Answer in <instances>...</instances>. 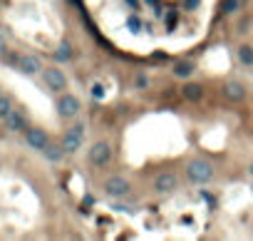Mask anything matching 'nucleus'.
Masks as SVG:
<instances>
[{
	"label": "nucleus",
	"instance_id": "obj_14",
	"mask_svg": "<svg viewBox=\"0 0 253 241\" xmlns=\"http://www.w3.org/2000/svg\"><path fill=\"white\" fill-rule=\"evenodd\" d=\"M70 57H72V45H70V42H60V48L55 50V60L67 62Z\"/></svg>",
	"mask_w": 253,
	"mask_h": 241
},
{
	"label": "nucleus",
	"instance_id": "obj_27",
	"mask_svg": "<svg viewBox=\"0 0 253 241\" xmlns=\"http://www.w3.org/2000/svg\"><path fill=\"white\" fill-rule=\"evenodd\" d=\"M248 172H251V177H253V164H251V167H248Z\"/></svg>",
	"mask_w": 253,
	"mask_h": 241
},
{
	"label": "nucleus",
	"instance_id": "obj_22",
	"mask_svg": "<svg viewBox=\"0 0 253 241\" xmlns=\"http://www.w3.org/2000/svg\"><path fill=\"white\" fill-rule=\"evenodd\" d=\"M149 85V80H146L144 75H137V87H146Z\"/></svg>",
	"mask_w": 253,
	"mask_h": 241
},
{
	"label": "nucleus",
	"instance_id": "obj_11",
	"mask_svg": "<svg viewBox=\"0 0 253 241\" xmlns=\"http://www.w3.org/2000/svg\"><path fill=\"white\" fill-rule=\"evenodd\" d=\"M223 92H226L228 100H234V102H241V100L246 97V90H243L238 82H228V85L223 87Z\"/></svg>",
	"mask_w": 253,
	"mask_h": 241
},
{
	"label": "nucleus",
	"instance_id": "obj_26",
	"mask_svg": "<svg viewBox=\"0 0 253 241\" xmlns=\"http://www.w3.org/2000/svg\"><path fill=\"white\" fill-rule=\"evenodd\" d=\"M146 3H149V5H154V3H159V0H146Z\"/></svg>",
	"mask_w": 253,
	"mask_h": 241
},
{
	"label": "nucleus",
	"instance_id": "obj_7",
	"mask_svg": "<svg viewBox=\"0 0 253 241\" xmlns=\"http://www.w3.org/2000/svg\"><path fill=\"white\" fill-rule=\"evenodd\" d=\"M104 191L110 196H114V199H119V196L129 194V182L124 177H112V179H107V184H104Z\"/></svg>",
	"mask_w": 253,
	"mask_h": 241
},
{
	"label": "nucleus",
	"instance_id": "obj_10",
	"mask_svg": "<svg viewBox=\"0 0 253 241\" xmlns=\"http://www.w3.org/2000/svg\"><path fill=\"white\" fill-rule=\"evenodd\" d=\"M5 127L10 129V132H25V129H28L25 115L17 112V109H10V115L5 117Z\"/></svg>",
	"mask_w": 253,
	"mask_h": 241
},
{
	"label": "nucleus",
	"instance_id": "obj_1",
	"mask_svg": "<svg viewBox=\"0 0 253 241\" xmlns=\"http://www.w3.org/2000/svg\"><path fill=\"white\" fill-rule=\"evenodd\" d=\"M186 174L194 184H206L211 177H214V167H211L206 159H194V162H189Z\"/></svg>",
	"mask_w": 253,
	"mask_h": 241
},
{
	"label": "nucleus",
	"instance_id": "obj_2",
	"mask_svg": "<svg viewBox=\"0 0 253 241\" xmlns=\"http://www.w3.org/2000/svg\"><path fill=\"white\" fill-rule=\"evenodd\" d=\"M42 80H45V85L50 87L52 92H62L67 87V77L62 70L57 68H42Z\"/></svg>",
	"mask_w": 253,
	"mask_h": 241
},
{
	"label": "nucleus",
	"instance_id": "obj_13",
	"mask_svg": "<svg viewBox=\"0 0 253 241\" xmlns=\"http://www.w3.org/2000/svg\"><path fill=\"white\" fill-rule=\"evenodd\" d=\"M174 75L176 77H191L194 75V62H189V60L174 62Z\"/></svg>",
	"mask_w": 253,
	"mask_h": 241
},
{
	"label": "nucleus",
	"instance_id": "obj_4",
	"mask_svg": "<svg viewBox=\"0 0 253 241\" xmlns=\"http://www.w3.org/2000/svg\"><path fill=\"white\" fill-rule=\"evenodd\" d=\"M90 162L95 164V167H104V164H110V159H112V144L110 142H97L92 149H90Z\"/></svg>",
	"mask_w": 253,
	"mask_h": 241
},
{
	"label": "nucleus",
	"instance_id": "obj_21",
	"mask_svg": "<svg viewBox=\"0 0 253 241\" xmlns=\"http://www.w3.org/2000/svg\"><path fill=\"white\" fill-rule=\"evenodd\" d=\"M166 23H169V28L174 30V25H176V13H169L166 15Z\"/></svg>",
	"mask_w": 253,
	"mask_h": 241
},
{
	"label": "nucleus",
	"instance_id": "obj_24",
	"mask_svg": "<svg viewBox=\"0 0 253 241\" xmlns=\"http://www.w3.org/2000/svg\"><path fill=\"white\" fill-rule=\"evenodd\" d=\"M126 5L134 8V10H139V0H126Z\"/></svg>",
	"mask_w": 253,
	"mask_h": 241
},
{
	"label": "nucleus",
	"instance_id": "obj_20",
	"mask_svg": "<svg viewBox=\"0 0 253 241\" xmlns=\"http://www.w3.org/2000/svg\"><path fill=\"white\" fill-rule=\"evenodd\" d=\"M90 92H92V97L102 100V97H104V87H102V85H92V90H90Z\"/></svg>",
	"mask_w": 253,
	"mask_h": 241
},
{
	"label": "nucleus",
	"instance_id": "obj_5",
	"mask_svg": "<svg viewBox=\"0 0 253 241\" xmlns=\"http://www.w3.org/2000/svg\"><path fill=\"white\" fill-rule=\"evenodd\" d=\"M77 112H79V100H77L75 95H62V97L57 100V115H60V117L70 120V117H75Z\"/></svg>",
	"mask_w": 253,
	"mask_h": 241
},
{
	"label": "nucleus",
	"instance_id": "obj_19",
	"mask_svg": "<svg viewBox=\"0 0 253 241\" xmlns=\"http://www.w3.org/2000/svg\"><path fill=\"white\" fill-rule=\"evenodd\" d=\"M126 28H129L132 33H139L142 30V20L139 17H129V20H126Z\"/></svg>",
	"mask_w": 253,
	"mask_h": 241
},
{
	"label": "nucleus",
	"instance_id": "obj_25",
	"mask_svg": "<svg viewBox=\"0 0 253 241\" xmlns=\"http://www.w3.org/2000/svg\"><path fill=\"white\" fill-rule=\"evenodd\" d=\"M199 5V0H186V8H196Z\"/></svg>",
	"mask_w": 253,
	"mask_h": 241
},
{
	"label": "nucleus",
	"instance_id": "obj_23",
	"mask_svg": "<svg viewBox=\"0 0 253 241\" xmlns=\"http://www.w3.org/2000/svg\"><path fill=\"white\" fill-rule=\"evenodd\" d=\"M8 52V45H5V40H3V35H0V55H5Z\"/></svg>",
	"mask_w": 253,
	"mask_h": 241
},
{
	"label": "nucleus",
	"instance_id": "obj_15",
	"mask_svg": "<svg viewBox=\"0 0 253 241\" xmlns=\"http://www.w3.org/2000/svg\"><path fill=\"white\" fill-rule=\"evenodd\" d=\"M42 152H45V157H47V159H52V162H60V159H62V155H65V149H62V144H60V147H52V144H47V147L42 149Z\"/></svg>",
	"mask_w": 253,
	"mask_h": 241
},
{
	"label": "nucleus",
	"instance_id": "obj_18",
	"mask_svg": "<svg viewBox=\"0 0 253 241\" xmlns=\"http://www.w3.org/2000/svg\"><path fill=\"white\" fill-rule=\"evenodd\" d=\"M236 8H238V0H223V3H221V13H223V15L234 13Z\"/></svg>",
	"mask_w": 253,
	"mask_h": 241
},
{
	"label": "nucleus",
	"instance_id": "obj_6",
	"mask_svg": "<svg viewBox=\"0 0 253 241\" xmlns=\"http://www.w3.org/2000/svg\"><path fill=\"white\" fill-rule=\"evenodd\" d=\"M25 139H28V144H30L32 149H40V152L50 144L47 132H45V129H37V127H28V129H25Z\"/></svg>",
	"mask_w": 253,
	"mask_h": 241
},
{
	"label": "nucleus",
	"instance_id": "obj_8",
	"mask_svg": "<svg viewBox=\"0 0 253 241\" xmlns=\"http://www.w3.org/2000/svg\"><path fill=\"white\" fill-rule=\"evenodd\" d=\"M17 68L25 75H35V72H42V62L37 55H17Z\"/></svg>",
	"mask_w": 253,
	"mask_h": 241
},
{
	"label": "nucleus",
	"instance_id": "obj_3",
	"mask_svg": "<svg viewBox=\"0 0 253 241\" xmlns=\"http://www.w3.org/2000/svg\"><path fill=\"white\" fill-rule=\"evenodd\" d=\"M82 142H84V127L75 124V127H70L65 132V137H62V149H65V152H77L82 147Z\"/></svg>",
	"mask_w": 253,
	"mask_h": 241
},
{
	"label": "nucleus",
	"instance_id": "obj_28",
	"mask_svg": "<svg viewBox=\"0 0 253 241\" xmlns=\"http://www.w3.org/2000/svg\"><path fill=\"white\" fill-rule=\"evenodd\" d=\"M0 97H3V90H0Z\"/></svg>",
	"mask_w": 253,
	"mask_h": 241
},
{
	"label": "nucleus",
	"instance_id": "obj_9",
	"mask_svg": "<svg viewBox=\"0 0 253 241\" xmlns=\"http://www.w3.org/2000/svg\"><path fill=\"white\" fill-rule=\"evenodd\" d=\"M154 189H157L159 194L174 191V189H176V174H172V172H161L159 177L154 179Z\"/></svg>",
	"mask_w": 253,
	"mask_h": 241
},
{
	"label": "nucleus",
	"instance_id": "obj_16",
	"mask_svg": "<svg viewBox=\"0 0 253 241\" xmlns=\"http://www.w3.org/2000/svg\"><path fill=\"white\" fill-rule=\"evenodd\" d=\"M10 109H13V102H10V97H0V120H5L8 115H10Z\"/></svg>",
	"mask_w": 253,
	"mask_h": 241
},
{
	"label": "nucleus",
	"instance_id": "obj_12",
	"mask_svg": "<svg viewBox=\"0 0 253 241\" xmlns=\"http://www.w3.org/2000/svg\"><path fill=\"white\" fill-rule=\"evenodd\" d=\"M181 95L189 100V102H199L201 97H204V90H201V85H191V82H189V85H184V90H181Z\"/></svg>",
	"mask_w": 253,
	"mask_h": 241
},
{
	"label": "nucleus",
	"instance_id": "obj_17",
	"mask_svg": "<svg viewBox=\"0 0 253 241\" xmlns=\"http://www.w3.org/2000/svg\"><path fill=\"white\" fill-rule=\"evenodd\" d=\"M238 57H241V62H243V65H253V48L243 45V48L238 50Z\"/></svg>",
	"mask_w": 253,
	"mask_h": 241
}]
</instances>
